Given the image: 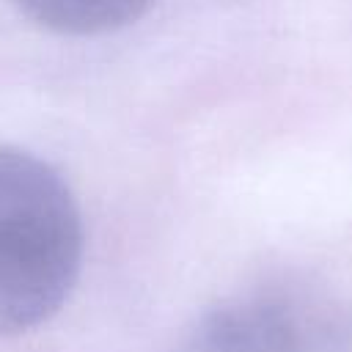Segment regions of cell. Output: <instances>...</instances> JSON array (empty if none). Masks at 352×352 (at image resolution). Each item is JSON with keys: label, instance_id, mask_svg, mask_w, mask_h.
Here are the masks:
<instances>
[{"label": "cell", "instance_id": "obj_2", "mask_svg": "<svg viewBox=\"0 0 352 352\" xmlns=\"http://www.w3.org/2000/svg\"><path fill=\"white\" fill-rule=\"evenodd\" d=\"M179 352H352V311L311 289L267 286L204 311Z\"/></svg>", "mask_w": 352, "mask_h": 352}, {"label": "cell", "instance_id": "obj_3", "mask_svg": "<svg viewBox=\"0 0 352 352\" xmlns=\"http://www.w3.org/2000/svg\"><path fill=\"white\" fill-rule=\"evenodd\" d=\"M25 19L60 36H102L138 22L157 0H8Z\"/></svg>", "mask_w": 352, "mask_h": 352}, {"label": "cell", "instance_id": "obj_1", "mask_svg": "<svg viewBox=\"0 0 352 352\" xmlns=\"http://www.w3.org/2000/svg\"><path fill=\"white\" fill-rule=\"evenodd\" d=\"M82 250V214L60 170L28 148L0 146V338L63 308Z\"/></svg>", "mask_w": 352, "mask_h": 352}]
</instances>
